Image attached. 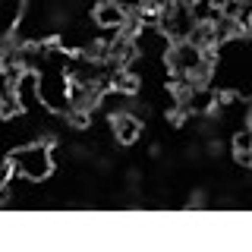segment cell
<instances>
[{
    "mask_svg": "<svg viewBox=\"0 0 252 252\" xmlns=\"http://www.w3.org/2000/svg\"><path fill=\"white\" fill-rule=\"evenodd\" d=\"M208 85L218 94L230 98H249L252 92V32L240 29L233 35L220 38L211 47V73Z\"/></svg>",
    "mask_w": 252,
    "mask_h": 252,
    "instance_id": "obj_1",
    "label": "cell"
},
{
    "mask_svg": "<svg viewBox=\"0 0 252 252\" xmlns=\"http://www.w3.org/2000/svg\"><path fill=\"white\" fill-rule=\"evenodd\" d=\"M164 63H167L173 82H208L211 73V51L199 47L195 41H170L164 51Z\"/></svg>",
    "mask_w": 252,
    "mask_h": 252,
    "instance_id": "obj_2",
    "label": "cell"
},
{
    "mask_svg": "<svg viewBox=\"0 0 252 252\" xmlns=\"http://www.w3.org/2000/svg\"><path fill=\"white\" fill-rule=\"evenodd\" d=\"M54 148L51 142H26V145L13 148V155L6 158V167L16 180L26 183H41L54 173Z\"/></svg>",
    "mask_w": 252,
    "mask_h": 252,
    "instance_id": "obj_3",
    "label": "cell"
},
{
    "mask_svg": "<svg viewBox=\"0 0 252 252\" xmlns=\"http://www.w3.org/2000/svg\"><path fill=\"white\" fill-rule=\"evenodd\" d=\"M26 10H29V0H0V54L16 41L22 19H26Z\"/></svg>",
    "mask_w": 252,
    "mask_h": 252,
    "instance_id": "obj_4",
    "label": "cell"
},
{
    "mask_svg": "<svg viewBox=\"0 0 252 252\" xmlns=\"http://www.w3.org/2000/svg\"><path fill=\"white\" fill-rule=\"evenodd\" d=\"M13 94H16V107L32 114L44 104L41 98V79H38L35 69H19L16 73V85H13Z\"/></svg>",
    "mask_w": 252,
    "mask_h": 252,
    "instance_id": "obj_5",
    "label": "cell"
},
{
    "mask_svg": "<svg viewBox=\"0 0 252 252\" xmlns=\"http://www.w3.org/2000/svg\"><path fill=\"white\" fill-rule=\"evenodd\" d=\"M110 132L120 145H132L142 136V120L132 110H120V114H110Z\"/></svg>",
    "mask_w": 252,
    "mask_h": 252,
    "instance_id": "obj_6",
    "label": "cell"
},
{
    "mask_svg": "<svg viewBox=\"0 0 252 252\" xmlns=\"http://www.w3.org/2000/svg\"><path fill=\"white\" fill-rule=\"evenodd\" d=\"M126 19H129V16H126L114 0H101V3L92 10V22H94L98 32H120L126 26Z\"/></svg>",
    "mask_w": 252,
    "mask_h": 252,
    "instance_id": "obj_7",
    "label": "cell"
},
{
    "mask_svg": "<svg viewBox=\"0 0 252 252\" xmlns=\"http://www.w3.org/2000/svg\"><path fill=\"white\" fill-rule=\"evenodd\" d=\"M16 73L19 66H10V63L0 60V114L3 117H13L16 110V94H13V85H16Z\"/></svg>",
    "mask_w": 252,
    "mask_h": 252,
    "instance_id": "obj_8",
    "label": "cell"
},
{
    "mask_svg": "<svg viewBox=\"0 0 252 252\" xmlns=\"http://www.w3.org/2000/svg\"><path fill=\"white\" fill-rule=\"evenodd\" d=\"M230 148H233L236 164H243V167H252V126H249V123L240 126V129L233 132Z\"/></svg>",
    "mask_w": 252,
    "mask_h": 252,
    "instance_id": "obj_9",
    "label": "cell"
},
{
    "mask_svg": "<svg viewBox=\"0 0 252 252\" xmlns=\"http://www.w3.org/2000/svg\"><path fill=\"white\" fill-rule=\"evenodd\" d=\"M246 123L252 126V92H249V98H246Z\"/></svg>",
    "mask_w": 252,
    "mask_h": 252,
    "instance_id": "obj_10",
    "label": "cell"
},
{
    "mask_svg": "<svg viewBox=\"0 0 252 252\" xmlns=\"http://www.w3.org/2000/svg\"><path fill=\"white\" fill-rule=\"evenodd\" d=\"M167 3H186V0H158V6H167Z\"/></svg>",
    "mask_w": 252,
    "mask_h": 252,
    "instance_id": "obj_11",
    "label": "cell"
},
{
    "mask_svg": "<svg viewBox=\"0 0 252 252\" xmlns=\"http://www.w3.org/2000/svg\"><path fill=\"white\" fill-rule=\"evenodd\" d=\"M218 3H224V0H218Z\"/></svg>",
    "mask_w": 252,
    "mask_h": 252,
    "instance_id": "obj_12",
    "label": "cell"
}]
</instances>
